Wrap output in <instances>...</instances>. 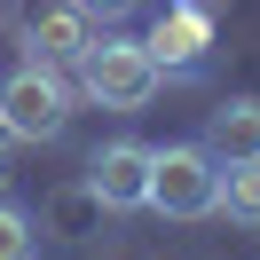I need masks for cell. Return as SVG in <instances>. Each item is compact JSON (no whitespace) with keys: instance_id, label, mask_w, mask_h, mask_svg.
Returning a JSON list of instances; mask_svg holds the SVG:
<instances>
[{"instance_id":"obj_9","label":"cell","mask_w":260,"mask_h":260,"mask_svg":"<svg viewBox=\"0 0 260 260\" xmlns=\"http://www.w3.org/2000/svg\"><path fill=\"white\" fill-rule=\"evenodd\" d=\"M213 213L260 229V166H221V205H213Z\"/></svg>"},{"instance_id":"obj_4","label":"cell","mask_w":260,"mask_h":260,"mask_svg":"<svg viewBox=\"0 0 260 260\" xmlns=\"http://www.w3.org/2000/svg\"><path fill=\"white\" fill-rule=\"evenodd\" d=\"M79 181L103 197V213H142V205H150V142H134V134L103 142L95 158H87Z\"/></svg>"},{"instance_id":"obj_8","label":"cell","mask_w":260,"mask_h":260,"mask_svg":"<svg viewBox=\"0 0 260 260\" xmlns=\"http://www.w3.org/2000/svg\"><path fill=\"white\" fill-rule=\"evenodd\" d=\"M40 237H103V197L87 189V181L55 189V197H48V221H40Z\"/></svg>"},{"instance_id":"obj_7","label":"cell","mask_w":260,"mask_h":260,"mask_svg":"<svg viewBox=\"0 0 260 260\" xmlns=\"http://www.w3.org/2000/svg\"><path fill=\"white\" fill-rule=\"evenodd\" d=\"M87 40H95V24L71 8V0H55V8H40V16H24V48H32V63H55L71 71L87 55Z\"/></svg>"},{"instance_id":"obj_12","label":"cell","mask_w":260,"mask_h":260,"mask_svg":"<svg viewBox=\"0 0 260 260\" xmlns=\"http://www.w3.org/2000/svg\"><path fill=\"white\" fill-rule=\"evenodd\" d=\"M8 150H16V134H8V118H0V158H8Z\"/></svg>"},{"instance_id":"obj_10","label":"cell","mask_w":260,"mask_h":260,"mask_svg":"<svg viewBox=\"0 0 260 260\" xmlns=\"http://www.w3.org/2000/svg\"><path fill=\"white\" fill-rule=\"evenodd\" d=\"M0 260H40V221L16 197H0Z\"/></svg>"},{"instance_id":"obj_3","label":"cell","mask_w":260,"mask_h":260,"mask_svg":"<svg viewBox=\"0 0 260 260\" xmlns=\"http://www.w3.org/2000/svg\"><path fill=\"white\" fill-rule=\"evenodd\" d=\"M71 103H79V87L55 63H32V55L0 79V118H8L16 142H55V134L71 126Z\"/></svg>"},{"instance_id":"obj_11","label":"cell","mask_w":260,"mask_h":260,"mask_svg":"<svg viewBox=\"0 0 260 260\" xmlns=\"http://www.w3.org/2000/svg\"><path fill=\"white\" fill-rule=\"evenodd\" d=\"M71 8H79V16L95 24V32H118V24H126L134 8H142V0H71Z\"/></svg>"},{"instance_id":"obj_1","label":"cell","mask_w":260,"mask_h":260,"mask_svg":"<svg viewBox=\"0 0 260 260\" xmlns=\"http://www.w3.org/2000/svg\"><path fill=\"white\" fill-rule=\"evenodd\" d=\"M71 71H79V95L95 103V111H142V103L166 87L158 55H150L142 40H118V32H95Z\"/></svg>"},{"instance_id":"obj_6","label":"cell","mask_w":260,"mask_h":260,"mask_svg":"<svg viewBox=\"0 0 260 260\" xmlns=\"http://www.w3.org/2000/svg\"><path fill=\"white\" fill-rule=\"evenodd\" d=\"M205 150L213 166H260V95H221L205 111Z\"/></svg>"},{"instance_id":"obj_2","label":"cell","mask_w":260,"mask_h":260,"mask_svg":"<svg viewBox=\"0 0 260 260\" xmlns=\"http://www.w3.org/2000/svg\"><path fill=\"white\" fill-rule=\"evenodd\" d=\"M213 205H221V166H213L205 142L150 150V213H166V221H213Z\"/></svg>"},{"instance_id":"obj_5","label":"cell","mask_w":260,"mask_h":260,"mask_svg":"<svg viewBox=\"0 0 260 260\" xmlns=\"http://www.w3.org/2000/svg\"><path fill=\"white\" fill-rule=\"evenodd\" d=\"M142 48L158 55V71H205V48H213V0H174V8H158V24H150Z\"/></svg>"}]
</instances>
